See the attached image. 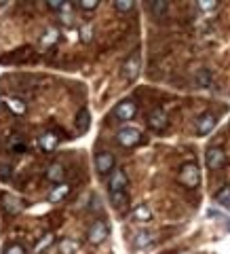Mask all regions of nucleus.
I'll return each instance as SVG.
<instances>
[{"mask_svg":"<svg viewBox=\"0 0 230 254\" xmlns=\"http://www.w3.org/2000/svg\"><path fill=\"white\" fill-rule=\"evenodd\" d=\"M127 174L123 170H112V174H110L108 178V187H110V193H125L127 189Z\"/></svg>","mask_w":230,"mask_h":254,"instance_id":"7","label":"nucleus"},{"mask_svg":"<svg viewBox=\"0 0 230 254\" xmlns=\"http://www.w3.org/2000/svg\"><path fill=\"white\" fill-rule=\"evenodd\" d=\"M110 201L114 208H125L127 205V193H110Z\"/></svg>","mask_w":230,"mask_h":254,"instance_id":"22","label":"nucleus"},{"mask_svg":"<svg viewBox=\"0 0 230 254\" xmlns=\"http://www.w3.org/2000/svg\"><path fill=\"white\" fill-rule=\"evenodd\" d=\"M216 123H218V119L213 117V115H209V113L201 115V117H199V121H196V133H199V136H207V133L213 131Z\"/></svg>","mask_w":230,"mask_h":254,"instance_id":"9","label":"nucleus"},{"mask_svg":"<svg viewBox=\"0 0 230 254\" xmlns=\"http://www.w3.org/2000/svg\"><path fill=\"white\" fill-rule=\"evenodd\" d=\"M63 176H66V170H63L61 163H53L49 165V170H46V178H49L51 182H59V185H63Z\"/></svg>","mask_w":230,"mask_h":254,"instance_id":"12","label":"nucleus"},{"mask_svg":"<svg viewBox=\"0 0 230 254\" xmlns=\"http://www.w3.org/2000/svg\"><path fill=\"white\" fill-rule=\"evenodd\" d=\"M133 218L138 222H150L152 220V212H150L148 205H138V208L133 210Z\"/></svg>","mask_w":230,"mask_h":254,"instance_id":"16","label":"nucleus"},{"mask_svg":"<svg viewBox=\"0 0 230 254\" xmlns=\"http://www.w3.org/2000/svg\"><path fill=\"white\" fill-rule=\"evenodd\" d=\"M11 178V170L6 168V165H2V168H0V180H9Z\"/></svg>","mask_w":230,"mask_h":254,"instance_id":"29","label":"nucleus"},{"mask_svg":"<svg viewBox=\"0 0 230 254\" xmlns=\"http://www.w3.org/2000/svg\"><path fill=\"white\" fill-rule=\"evenodd\" d=\"M139 70H141V55H139V51H136V53H131L129 60L125 62L123 78H125V81H129V83H133L139 76Z\"/></svg>","mask_w":230,"mask_h":254,"instance_id":"3","label":"nucleus"},{"mask_svg":"<svg viewBox=\"0 0 230 254\" xmlns=\"http://www.w3.org/2000/svg\"><path fill=\"white\" fill-rule=\"evenodd\" d=\"M148 123H150V127H152L154 131H163L165 127H167L169 121H167V115H165L161 108H156V110H152V113H150Z\"/></svg>","mask_w":230,"mask_h":254,"instance_id":"10","label":"nucleus"},{"mask_svg":"<svg viewBox=\"0 0 230 254\" xmlns=\"http://www.w3.org/2000/svg\"><path fill=\"white\" fill-rule=\"evenodd\" d=\"M216 203H218V205H222L224 210H228V212H230V187L222 189L220 193L216 195Z\"/></svg>","mask_w":230,"mask_h":254,"instance_id":"17","label":"nucleus"},{"mask_svg":"<svg viewBox=\"0 0 230 254\" xmlns=\"http://www.w3.org/2000/svg\"><path fill=\"white\" fill-rule=\"evenodd\" d=\"M87 237H89V242L91 244H101V242H106V237H108V225L104 220H95L91 229H89V233H87Z\"/></svg>","mask_w":230,"mask_h":254,"instance_id":"5","label":"nucleus"},{"mask_svg":"<svg viewBox=\"0 0 230 254\" xmlns=\"http://www.w3.org/2000/svg\"><path fill=\"white\" fill-rule=\"evenodd\" d=\"M68 193H70V187H68V185H57V187H55L51 193H49V197H46V199H49V203H57V201H61Z\"/></svg>","mask_w":230,"mask_h":254,"instance_id":"15","label":"nucleus"},{"mask_svg":"<svg viewBox=\"0 0 230 254\" xmlns=\"http://www.w3.org/2000/svg\"><path fill=\"white\" fill-rule=\"evenodd\" d=\"M6 106H9L15 115H23V113H26V104H23L21 100H17V98H6Z\"/></svg>","mask_w":230,"mask_h":254,"instance_id":"20","label":"nucleus"},{"mask_svg":"<svg viewBox=\"0 0 230 254\" xmlns=\"http://www.w3.org/2000/svg\"><path fill=\"white\" fill-rule=\"evenodd\" d=\"M184 254H190V252H184Z\"/></svg>","mask_w":230,"mask_h":254,"instance_id":"32","label":"nucleus"},{"mask_svg":"<svg viewBox=\"0 0 230 254\" xmlns=\"http://www.w3.org/2000/svg\"><path fill=\"white\" fill-rule=\"evenodd\" d=\"M205 161H207V168L209 170H220L222 165H224L226 161V155H224V150L222 148H209L207 150V155H205Z\"/></svg>","mask_w":230,"mask_h":254,"instance_id":"8","label":"nucleus"},{"mask_svg":"<svg viewBox=\"0 0 230 254\" xmlns=\"http://www.w3.org/2000/svg\"><path fill=\"white\" fill-rule=\"evenodd\" d=\"M93 38V28L91 26H85L83 30H81V41H85V43H89Z\"/></svg>","mask_w":230,"mask_h":254,"instance_id":"28","label":"nucleus"},{"mask_svg":"<svg viewBox=\"0 0 230 254\" xmlns=\"http://www.w3.org/2000/svg\"><path fill=\"white\" fill-rule=\"evenodd\" d=\"M23 148H26V146H23L21 142H15V144H13V150H15V153H23Z\"/></svg>","mask_w":230,"mask_h":254,"instance_id":"31","label":"nucleus"},{"mask_svg":"<svg viewBox=\"0 0 230 254\" xmlns=\"http://www.w3.org/2000/svg\"><path fill=\"white\" fill-rule=\"evenodd\" d=\"M138 113V106L133 100H123L121 104H116L114 108V117L118 119V121H129V119H133Z\"/></svg>","mask_w":230,"mask_h":254,"instance_id":"4","label":"nucleus"},{"mask_svg":"<svg viewBox=\"0 0 230 254\" xmlns=\"http://www.w3.org/2000/svg\"><path fill=\"white\" fill-rule=\"evenodd\" d=\"M57 142H59V138L55 136L53 131H46V133H43V136H41V148L46 150V153H51V150L57 146Z\"/></svg>","mask_w":230,"mask_h":254,"instance_id":"14","label":"nucleus"},{"mask_svg":"<svg viewBox=\"0 0 230 254\" xmlns=\"http://www.w3.org/2000/svg\"><path fill=\"white\" fill-rule=\"evenodd\" d=\"M95 170L99 174H112L114 170V157L108 150H101V153L95 155Z\"/></svg>","mask_w":230,"mask_h":254,"instance_id":"6","label":"nucleus"},{"mask_svg":"<svg viewBox=\"0 0 230 254\" xmlns=\"http://www.w3.org/2000/svg\"><path fill=\"white\" fill-rule=\"evenodd\" d=\"M78 6H81L83 11H93V9H97V6H99V2H97V0H81Z\"/></svg>","mask_w":230,"mask_h":254,"instance_id":"24","label":"nucleus"},{"mask_svg":"<svg viewBox=\"0 0 230 254\" xmlns=\"http://www.w3.org/2000/svg\"><path fill=\"white\" fill-rule=\"evenodd\" d=\"M46 4H49V9H61V6H63L61 0H49Z\"/></svg>","mask_w":230,"mask_h":254,"instance_id":"30","label":"nucleus"},{"mask_svg":"<svg viewBox=\"0 0 230 254\" xmlns=\"http://www.w3.org/2000/svg\"><path fill=\"white\" fill-rule=\"evenodd\" d=\"M116 138H118V142H121V146L131 148V146H136L138 142L141 140V131L138 129V127H133V125H125V127L118 129Z\"/></svg>","mask_w":230,"mask_h":254,"instance_id":"2","label":"nucleus"},{"mask_svg":"<svg viewBox=\"0 0 230 254\" xmlns=\"http://www.w3.org/2000/svg\"><path fill=\"white\" fill-rule=\"evenodd\" d=\"M91 127V113L87 108H81L76 115V131L78 133H87Z\"/></svg>","mask_w":230,"mask_h":254,"instance_id":"11","label":"nucleus"},{"mask_svg":"<svg viewBox=\"0 0 230 254\" xmlns=\"http://www.w3.org/2000/svg\"><path fill=\"white\" fill-rule=\"evenodd\" d=\"M196 85L199 87H209L211 85V72L207 68H201L199 72H196Z\"/></svg>","mask_w":230,"mask_h":254,"instance_id":"19","label":"nucleus"},{"mask_svg":"<svg viewBox=\"0 0 230 254\" xmlns=\"http://www.w3.org/2000/svg\"><path fill=\"white\" fill-rule=\"evenodd\" d=\"M114 6H116L118 11L125 13V11H131V9H133V2H131V0H116Z\"/></svg>","mask_w":230,"mask_h":254,"instance_id":"25","label":"nucleus"},{"mask_svg":"<svg viewBox=\"0 0 230 254\" xmlns=\"http://www.w3.org/2000/svg\"><path fill=\"white\" fill-rule=\"evenodd\" d=\"M4 254H26V248H23V246H19V244H11L9 248L4 250Z\"/></svg>","mask_w":230,"mask_h":254,"instance_id":"27","label":"nucleus"},{"mask_svg":"<svg viewBox=\"0 0 230 254\" xmlns=\"http://www.w3.org/2000/svg\"><path fill=\"white\" fill-rule=\"evenodd\" d=\"M78 250H81V244L72 237H63L59 242V254H76Z\"/></svg>","mask_w":230,"mask_h":254,"instance_id":"13","label":"nucleus"},{"mask_svg":"<svg viewBox=\"0 0 230 254\" xmlns=\"http://www.w3.org/2000/svg\"><path fill=\"white\" fill-rule=\"evenodd\" d=\"M57 38H59V32L51 28V30H46V34L43 36V43L45 45H53V43H57Z\"/></svg>","mask_w":230,"mask_h":254,"instance_id":"23","label":"nucleus"},{"mask_svg":"<svg viewBox=\"0 0 230 254\" xmlns=\"http://www.w3.org/2000/svg\"><path fill=\"white\" fill-rule=\"evenodd\" d=\"M150 11H152L154 17H163V15L167 13V2H165V0H154V2L150 4Z\"/></svg>","mask_w":230,"mask_h":254,"instance_id":"21","label":"nucleus"},{"mask_svg":"<svg viewBox=\"0 0 230 254\" xmlns=\"http://www.w3.org/2000/svg\"><path fill=\"white\" fill-rule=\"evenodd\" d=\"M180 182H182L184 187H188V189L199 187V182H201V172H199V168H196V163H186V165H182V170H180Z\"/></svg>","mask_w":230,"mask_h":254,"instance_id":"1","label":"nucleus"},{"mask_svg":"<svg viewBox=\"0 0 230 254\" xmlns=\"http://www.w3.org/2000/svg\"><path fill=\"white\" fill-rule=\"evenodd\" d=\"M152 242H154V235L150 231H139L136 235V246H138V248H146V246H150Z\"/></svg>","mask_w":230,"mask_h":254,"instance_id":"18","label":"nucleus"},{"mask_svg":"<svg viewBox=\"0 0 230 254\" xmlns=\"http://www.w3.org/2000/svg\"><path fill=\"white\" fill-rule=\"evenodd\" d=\"M199 9L201 11H213V9H218V2H216V0H201Z\"/></svg>","mask_w":230,"mask_h":254,"instance_id":"26","label":"nucleus"}]
</instances>
